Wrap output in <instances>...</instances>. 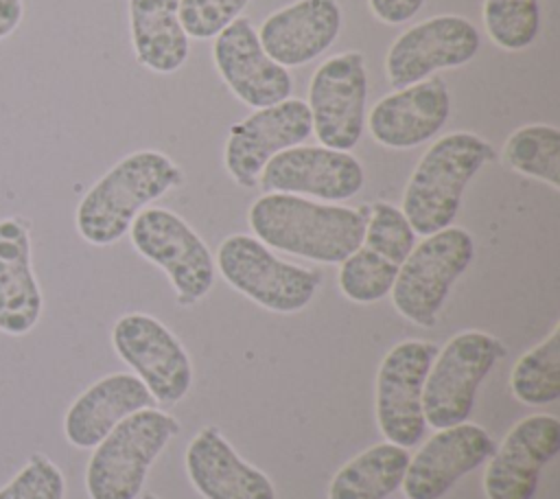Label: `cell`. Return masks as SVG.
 <instances>
[{
  "label": "cell",
  "mask_w": 560,
  "mask_h": 499,
  "mask_svg": "<svg viewBox=\"0 0 560 499\" xmlns=\"http://www.w3.org/2000/svg\"><path fill=\"white\" fill-rule=\"evenodd\" d=\"M247 221L267 247L337 265L363 243L368 210L319 204L289 193H267L252 204Z\"/></svg>",
  "instance_id": "cell-1"
},
{
  "label": "cell",
  "mask_w": 560,
  "mask_h": 499,
  "mask_svg": "<svg viewBox=\"0 0 560 499\" xmlns=\"http://www.w3.org/2000/svg\"><path fill=\"white\" fill-rule=\"evenodd\" d=\"M182 182L179 166L162 151L142 149L116 162L79 201L77 232L90 245L120 241L133 219Z\"/></svg>",
  "instance_id": "cell-2"
},
{
  "label": "cell",
  "mask_w": 560,
  "mask_h": 499,
  "mask_svg": "<svg viewBox=\"0 0 560 499\" xmlns=\"http://www.w3.org/2000/svg\"><path fill=\"white\" fill-rule=\"evenodd\" d=\"M494 158L490 142L470 131L438 138L416 164L405 193L402 214L411 230L429 236L448 228L462 206L468 182Z\"/></svg>",
  "instance_id": "cell-3"
},
{
  "label": "cell",
  "mask_w": 560,
  "mask_h": 499,
  "mask_svg": "<svg viewBox=\"0 0 560 499\" xmlns=\"http://www.w3.org/2000/svg\"><path fill=\"white\" fill-rule=\"evenodd\" d=\"M179 422L160 409L147 407L120 420L92 451L85 468L90 499H136L147 473Z\"/></svg>",
  "instance_id": "cell-4"
},
{
  "label": "cell",
  "mask_w": 560,
  "mask_h": 499,
  "mask_svg": "<svg viewBox=\"0 0 560 499\" xmlns=\"http://www.w3.org/2000/svg\"><path fill=\"white\" fill-rule=\"evenodd\" d=\"M475 258V241L468 230L448 225L424 236L402 260L392 285L394 309L416 326L431 328L455 280Z\"/></svg>",
  "instance_id": "cell-5"
},
{
  "label": "cell",
  "mask_w": 560,
  "mask_h": 499,
  "mask_svg": "<svg viewBox=\"0 0 560 499\" xmlns=\"http://www.w3.org/2000/svg\"><path fill=\"white\" fill-rule=\"evenodd\" d=\"M217 269L223 280L273 313H298L315 298L322 274L280 260L262 241L232 234L217 250Z\"/></svg>",
  "instance_id": "cell-6"
},
{
  "label": "cell",
  "mask_w": 560,
  "mask_h": 499,
  "mask_svg": "<svg viewBox=\"0 0 560 499\" xmlns=\"http://www.w3.org/2000/svg\"><path fill=\"white\" fill-rule=\"evenodd\" d=\"M505 355L503 344L483 330H462L438 350L422 390L424 422L433 429L466 422L481 381Z\"/></svg>",
  "instance_id": "cell-7"
},
{
  "label": "cell",
  "mask_w": 560,
  "mask_h": 499,
  "mask_svg": "<svg viewBox=\"0 0 560 499\" xmlns=\"http://www.w3.org/2000/svg\"><path fill=\"white\" fill-rule=\"evenodd\" d=\"M136 252L164 269L179 304H195L214 285V258L203 239L168 208H144L129 228Z\"/></svg>",
  "instance_id": "cell-8"
},
{
  "label": "cell",
  "mask_w": 560,
  "mask_h": 499,
  "mask_svg": "<svg viewBox=\"0 0 560 499\" xmlns=\"http://www.w3.org/2000/svg\"><path fill=\"white\" fill-rule=\"evenodd\" d=\"M416 245V232L402 210L376 201L368 210L363 243L339 265V289L357 304L383 300L398 276L402 260Z\"/></svg>",
  "instance_id": "cell-9"
},
{
  "label": "cell",
  "mask_w": 560,
  "mask_h": 499,
  "mask_svg": "<svg viewBox=\"0 0 560 499\" xmlns=\"http://www.w3.org/2000/svg\"><path fill=\"white\" fill-rule=\"evenodd\" d=\"M308 112L322 147L350 151L365 129L368 70L359 50L326 59L311 77Z\"/></svg>",
  "instance_id": "cell-10"
},
{
  "label": "cell",
  "mask_w": 560,
  "mask_h": 499,
  "mask_svg": "<svg viewBox=\"0 0 560 499\" xmlns=\"http://www.w3.org/2000/svg\"><path fill=\"white\" fill-rule=\"evenodd\" d=\"M116 355L147 385L153 401L179 403L192 385V363L182 341L153 315L127 313L112 328Z\"/></svg>",
  "instance_id": "cell-11"
},
{
  "label": "cell",
  "mask_w": 560,
  "mask_h": 499,
  "mask_svg": "<svg viewBox=\"0 0 560 499\" xmlns=\"http://www.w3.org/2000/svg\"><path fill=\"white\" fill-rule=\"evenodd\" d=\"M438 346L424 339H405L389 348L376 374V422L387 442L416 446L424 436L422 390Z\"/></svg>",
  "instance_id": "cell-12"
},
{
  "label": "cell",
  "mask_w": 560,
  "mask_h": 499,
  "mask_svg": "<svg viewBox=\"0 0 560 499\" xmlns=\"http://www.w3.org/2000/svg\"><path fill=\"white\" fill-rule=\"evenodd\" d=\"M479 31L462 15H435L402 31L385 55V74L396 90L429 79L438 70L468 63L479 50Z\"/></svg>",
  "instance_id": "cell-13"
},
{
  "label": "cell",
  "mask_w": 560,
  "mask_h": 499,
  "mask_svg": "<svg viewBox=\"0 0 560 499\" xmlns=\"http://www.w3.org/2000/svg\"><path fill=\"white\" fill-rule=\"evenodd\" d=\"M311 134L313 123L304 101L284 98L260 107L230 127L223 149L225 169L238 186L252 188L276 153L302 144Z\"/></svg>",
  "instance_id": "cell-14"
},
{
  "label": "cell",
  "mask_w": 560,
  "mask_h": 499,
  "mask_svg": "<svg viewBox=\"0 0 560 499\" xmlns=\"http://www.w3.org/2000/svg\"><path fill=\"white\" fill-rule=\"evenodd\" d=\"M269 193L346 201L365 184V171L350 151L298 144L276 153L262 169L260 179Z\"/></svg>",
  "instance_id": "cell-15"
},
{
  "label": "cell",
  "mask_w": 560,
  "mask_h": 499,
  "mask_svg": "<svg viewBox=\"0 0 560 499\" xmlns=\"http://www.w3.org/2000/svg\"><path fill=\"white\" fill-rule=\"evenodd\" d=\"M560 451V420L551 414H532L518 420L494 446L483 473L488 499H532L542 468Z\"/></svg>",
  "instance_id": "cell-16"
},
{
  "label": "cell",
  "mask_w": 560,
  "mask_h": 499,
  "mask_svg": "<svg viewBox=\"0 0 560 499\" xmlns=\"http://www.w3.org/2000/svg\"><path fill=\"white\" fill-rule=\"evenodd\" d=\"M212 61L230 92L254 109L276 105L293 90L289 70L262 50L247 18H236L214 37Z\"/></svg>",
  "instance_id": "cell-17"
},
{
  "label": "cell",
  "mask_w": 560,
  "mask_h": 499,
  "mask_svg": "<svg viewBox=\"0 0 560 499\" xmlns=\"http://www.w3.org/2000/svg\"><path fill=\"white\" fill-rule=\"evenodd\" d=\"M492 453V436L475 422L438 429L420 451L409 457L400 486L407 499H440L455 481L490 460Z\"/></svg>",
  "instance_id": "cell-18"
},
{
  "label": "cell",
  "mask_w": 560,
  "mask_h": 499,
  "mask_svg": "<svg viewBox=\"0 0 560 499\" xmlns=\"http://www.w3.org/2000/svg\"><path fill=\"white\" fill-rule=\"evenodd\" d=\"M451 114V94L442 77L400 88L374 103L370 136L387 149H413L435 138Z\"/></svg>",
  "instance_id": "cell-19"
},
{
  "label": "cell",
  "mask_w": 560,
  "mask_h": 499,
  "mask_svg": "<svg viewBox=\"0 0 560 499\" xmlns=\"http://www.w3.org/2000/svg\"><path fill=\"white\" fill-rule=\"evenodd\" d=\"M341 31L337 0H295L260 24L262 50L282 68L304 66L328 50Z\"/></svg>",
  "instance_id": "cell-20"
},
{
  "label": "cell",
  "mask_w": 560,
  "mask_h": 499,
  "mask_svg": "<svg viewBox=\"0 0 560 499\" xmlns=\"http://www.w3.org/2000/svg\"><path fill=\"white\" fill-rule=\"evenodd\" d=\"M186 473L203 499H276L269 477L245 462L217 427H203L188 442Z\"/></svg>",
  "instance_id": "cell-21"
},
{
  "label": "cell",
  "mask_w": 560,
  "mask_h": 499,
  "mask_svg": "<svg viewBox=\"0 0 560 499\" xmlns=\"http://www.w3.org/2000/svg\"><path fill=\"white\" fill-rule=\"evenodd\" d=\"M44 311V295L33 271L28 223L22 217L0 219V333H31Z\"/></svg>",
  "instance_id": "cell-22"
},
{
  "label": "cell",
  "mask_w": 560,
  "mask_h": 499,
  "mask_svg": "<svg viewBox=\"0 0 560 499\" xmlns=\"http://www.w3.org/2000/svg\"><path fill=\"white\" fill-rule=\"evenodd\" d=\"M151 403L153 396L136 374H107L68 407L63 436L77 449H94L120 420L151 407Z\"/></svg>",
  "instance_id": "cell-23"
},
{
  "label": "cell",
  "mask_w": 560,
  "mask_h": 499,
  "mask_svg": "<svg viewBox=\"0 0 560 499\" xmlns=\"http://www.w3.org/2000/svg\"><path fill=\"white\" fill-rule=\"evenodd\" d=\"M131 46L140 66L158 74L179 70L190 53V37L179 22V0H129Z\"/></svg>",
  "instance_id": "cell-24"
},
{
  "label": "cell",
  "mask_w": 560,
  "mask_h": 499,
  "mask_svg": "<svg viewBox=\"0 0 560 499\" xmlns=\"http://www.w3.org/2000/svg\"><path fill=\"white\" fill-rule=\"evenodd\" d=\"M407 449L381 442L346 462L328 486V499H385L405 477Z\"/></svg>",
  "instance_id": "cell-25"
},
{
  "label": "cell",
  "mask_w": 560,
  "mask_h": 499,
  "mask_svg": "<svg viewBox=\"0 0 560 499\" xmlns=\"http://www.w3.org/2000/svg\"><path fill=\"white\" fill-rule=\"evenodd\" d=\"M510 390L516 401L540 407L560 398V324L547 339L523 352L512 372Z\"/></svg>",
  "instance_id": "cell-26"
},
{
  "label": "cell",
  "mask_w": 560,
  "mask_h": 499,
  "mask_svg": "<svg viewBox=\"0 0 560 499\" xmlns=\"http://www.w3.org/2000/svg\"><path fill=\"white\" fill-rule=\"evenodd\" d=\"M503 162L512 171L560 188V129L553 125L518 127L503 144Z\"/></svg>",
  "instance_id": "cell-27"
},
{
  "label": "cell",
  "mask_w": 560,
  "mask_h": 499,
  "mask_svg": "<svg viewBox=\"0 0 560 499\" xmlns=\"http://www.w3.org/2000/svg\"><path fill=\"white\" fill-rule=\"evenodd\" d=\"M483 28L503 50H525L540 31L538 0H483Z\"/></svg>",
  "instance_id": "cell-28"
},
{
  "label": "cell",
  "mask_w": 560,
  "mask_h": 499,
  "mask_svg": "<svg viewBox=\"0 0 560 499\" xmlns=\"http://www.w3.org/2000/svg\"><path fill=\"white\" fill-rule=\"evenodd\" d=\"M63 473L44 453H33L28 462L0 488V499H63Z\"/></svg>",
  "instance_id": "cell-29"
},
{
  "label": "cell",
  "mask_w": 560,
  "mask_h": 499,
  "mask_svg": "<svg viewBox=\"0 0 560 499\" xmlns=\"http://www.w3.org/2000/svg\"><path fill=\"white\" fill-rule=\"evenodd\" d=\"M249 0H179V22L188 37H217L230 22L241 18Z\"/></svg>",
  "instance_id": "cell-30"
},
{
  "label": "cell",
  "mask_w": 560,
  "mask_h": 499,
  "mask_svg": "<svg viewBox=\"0 0 560 499\" xmlns=\"http://www.w3.org/2000/svg\"><path fill=\"white\" fill-rule=\"evenodd\" d=\"M368 4L376 20L385 24H402L424 7V0H368Z\"/></svg>",
  "instance_id": "cell-31"
},
{
  "label": "cell",
  "mask_w": 560,
  "mask_h": 499,
  "mask_svg": "<svg viewBox=\"0 0 560 499\" xmlns=\"http://www.w3.org/2000/svg\"><path fill=\"white\" fill-rule=\"evenodd\" d=\"M22 18H24L22 0H0V42L22 24Z\"/></svg>",
  "instance_id": "cell-32"
},
{
  "label": "cell",
  "mask_w": 560,
  "mask_h": 499,
  "mask_svg": "<svg viewBox=\"0 0 560 499\" xmlns=\"http://www.w3.org/2000/svg\"><path fill=\"white\" fill-rule=\"evenodd\" d=\"M144 499H155V497H151V495H149V497H144Z\"/></svg>",
  "instance_id": "cell-33"
}]
</instances>
